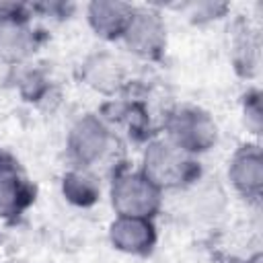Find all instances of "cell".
I'll use <instances>...</instances> for the list:
<instances>
[{
    "instance_id": "obj_1",
    "label": "cell",
    "mask_w": 263,
    "mask_h": 263,
    "mask_svg": "<svg viewBox=\"0 0 263 263\" xmlns=\"http://www.w3.org/2000/svg\"><path fill=\"white\" fill-rule=\"evenodd\" d=\"M111 197L119 216L148 218L158 208V187L138 173L117 175L113 181Z\"/></svg>"
},
{
    "instance_id": "obj_2",
    "label": "cell",
    "mask_w": 263,
    "mask_h": 263,
    "mask_svg": "<svg viewBox=\"0 0 263 263\" xmlns=\"http://www.w3.org/2000/svg\"><path fill=\"white\" fill-rule=\"evenodd\" d=\"M171 144L183 152H203L216 142V123L195 107H181L168 119Z\"/></svg>"
},
{
    "instance_id": "obj_3",
    "label": "cell",
    "mask_w": 263,
    "mask_h": 263,
    "mask_svg": "<svg viewBox=\"0 0 263 263\" xmlns=\"http://www.w3.org/2000/svg\"><path fill=\"white\" fill-rule=\"evenodd\" d=\"M191 175V162L171 142H154L144 154V177L156 187H173Z\"/></svg>"
},
{
    "instance_id": "obj_4",
    "label": "cell",
    "mask_w": 263,
    "mask_h": 263,
    "mask_svg": "<svg viewBox=\"0 0 263 263\" xmlns=\"http://www.w3.org/2000/svg\"><path fill=\"white\" fill-rule=\"evenodd\" d=\"M123 37L134 53L142 58H156L164 47V25L154 12H134Z\"/></svg>"
},
{
    "instance_id": "obj_5",
    "label": "cell",
    "mask_w": 263,
    "mask_h": 263,
    "mask_svg": "<svg viewBox=\"0 0 263 263\" xmlns=\"http://www.w3.org/2000/svg\"><path fill=\"white\" fill-rule=\"evenodd\" d=\"M107 142H109L107 127L95 115H84L82 119H78L68 138L70 154L80 164H90L97 158H101L103 152L107 150Z\"/></svg>"
},
{
    "instance_id": "obj_6",
    "label": "cell",
    "mask_w": 263,
    "mask_h": 263,
    "mask_svg": "<svg viewBox=\"0 0 263 263\" xmlns=\"http://www.w3.org/2000/svg\"><path fill=\"white\" fill-rule=\"evenodd\" d=\"M33 193L23 179L16 162L4 154H0V214L12 216L18 214L29 201Z\"/></svg>"
},
{
    "instance_id": "obj_7",
    "label": "cell",
    "mask_w": 263,
    "mask_h": 263,
    "mask_svg": "<svg viewBox=\"0 0 263 263\" xmlns=\"http://www.w3.org/2000/svg\"><path fill=\"white\" fill-rule=\"evenodd\" d=\"M154 226L148 218L119 216L111 224V240L117 249L127 253H146L154 245Z\"/></svg>"
},
{
    "instance_id": "obj_8",
    "label": "cell",
    "mask_w": 263,
    "mask_h": 263,
    "mask_svg": "<svg viewBox=\"0 0 263 263\" xmlns=\"http://www.w3.org/2000/svg\"><path fill=\"white\" fill-rule=\"evenodd\" d=\"M230 179L242 195H259L263 187V158L257 148H242L230 164Z\"/></svg>"
},
{
    "instance_id": "obj_9",
    "label": "cell",
    "mask_w": 263,
    "mask_h": 263,
    "mask_svg": "<svg viewBox=\"0 0 263 263\" xmlns=\"http://www.w3.org/2000/svg\"><path fill=\"white\" fill-rule=\"evenodd\" d=\"M132 16L134 8L123 2H92L88 6V21L92 29L103 37L123 35Z\"/></svg>"
},
{
    "instance_id": "obj_10",
    "label": "cell",
    "mask_w": 263,
    "mask_h": 263,
    "mask_svg": "<svg viewBox=\"0 0 263 263\" xmlns=\"http://www.w3.org/2000/svg\"><path fill=\"white\" fill-rule=\"evenodd\" d=\"M62 191L68 197V201L76 205H92L99 197V183L92 175L82 173V171H72L64 177Z\"/></svg>"
},
{
    "instance_id": "obj_11",
    "label": "cell",
    "mask_w": 263,
    "mask_h": 263,
    "mask_svg": "<svg viewBox=\"0 0 263 263\" xmlns=\"http://www.w3.org/2000/svg\"><path fill=\"white\" fill-rule=\"evenodd\" d=\"M0 51L8 55H18L27 51V35L12 23L0 25Z\"/></svg>"
},
{
    "instance_id": "obj_12",
    "label": "cell",
    "mask_w": 263,
    "mask_h": 263,
    "mask_svg": "<svg viewBox=\"0 0 263 263\" xmlns=\"http://www.w3.org/2000/svg\"><path fill=\"white\" fill-rule=\"evenodd\" d=\"M86 78L90 80L92 86L107 90V84H115V82H117V78H119V68H117V64L107 62L105 58H99L92 66H88Z\"/></svg>"
},
{
    "instance_id": "obj_13",
    "label": "cell",
    "mask_w": 263,
    "mask_h": 263,
    "mask_svg": "<svg viewBox=\"0 0 263 263\" xmlns=\"http://www.w3.org/2000/svg\"><path fill=\"white\" fill-rule=\"evenodd\" d=\"M245 117H247V123L259 132L261 127V103H259V95L257 92H251L245 101Z\"/></svg>"
},
{
    "instance_id": "obj_14",
    "label": "cell",
    "mask_w": 263,
    "mask_h": 263,
    "mask_svg": "<svg viewBox=\"0 0 263 263\" xmlns=\"http://www.w3.org/2000/svg\"><path fill=\"white\" fill-rule=\"evenodd\" d=\"M261 261H263V259H261V255H255V257H251L247 263H261Z\"/></svg>"
}]
</instances>
